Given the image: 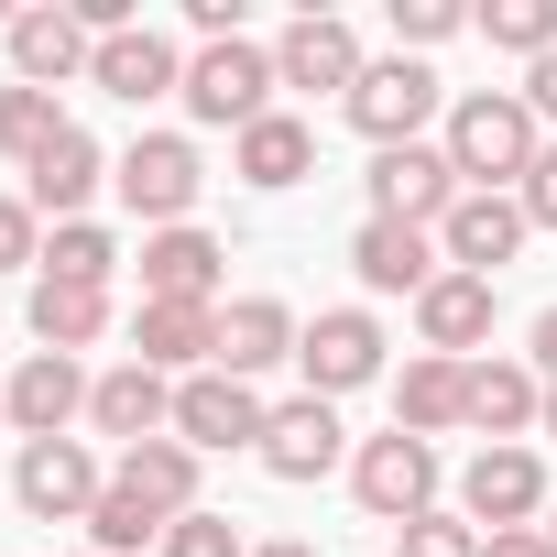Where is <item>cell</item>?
Masks as SVG:
<instances>
[{
	"instance_id": "44dd1931",
	"label": "cell",
	"mask_w": 557,
	"mask_h": 557,
	"mask_svg": "<svg viewBox=\"0 0 557 557\" xmlns=\"http://www.w3.org/2000/svg\"><path fill=\"white\" fill-rule=\"evenodd\" d=\"M88 426H99L110 448L175 437V383H164V372H143V361H121V372H99V383H88Z\"/></svg>"
},
{
	"instance_id": "83f0119b",
	"label": "cell",
	"mask_w": 557,
	"mask_h": 557,
	"mask_svg": "<svg viewBox=\"0 0 557 557\" xmlns=\"http://www.w3.org/2000/svg\"><path fill=\"white\" fill-rule=\"evenodd\" d=\"M34 339L45 350H99L110 339V285H45V273H34Z\"/></svg>"
},
{
	"instance_id": "30bf717a",
	"label": "cell",
	"mask_w": 557,
	"mask_h": 557,
	"mask_svg": "<svg viewBox=\"0 0 557 557\" xmlns=\"http://www.w3.org/2000/svg\"><path fill=\"white\" fill-rule=\"evenodd\" d=\"M557 492H546V459L535 448H481L470 470H459V513L481 524V535H513V524H535Z\"/></svg>"
},
{
	"instance_id": "f35d334b",
	"label": "cell",
	"mask_w": 557,
	"mask_h": 557,
	"mask_svg": "<svg viewBox=\"0 0 557 557\" xmlns=\"http://www.w3.org/2000/svg\"><path fill=\"white\" fill-rule=\"evenodd\" d=\"M524 110H535V121H557V55H535V66H524Z\"/></svg>"
},
{
	"instance_id": "5b68a950",
	"label": "cell",
	"mask_w": 557,
	"mask_h": 557,
	"mask_svg": "<svg viewBox=\"0 0 557 557\" xmlns=\"http://www.w3.org/2000/svg\"><path fill=\"white\" fill-rule=\"evenodd\" d=\"M110 186H121V208H132V219H153V230H186V219H197V186H208V164H197V143H186V132H143L132 153H110Z\"/></svg>"
},
{
	"instance_id": "74e56055",
	"label": "cell",
	"mask_w": 557,
	"mask_h": 557,
	"mask_svg": "<svg viewBox=\"0 0 557 557\" xmlns=\"http://www.w3.org/2000/svg\"><path fill=\"white\" fill-rule=\"evenodd\" d=\"M481 557H557L546 524H513V535H481Z\"/></svg>"
},
{
	"instance_id": "e575fe53",
	"label": "cell",
	"mask_w": 557,
	"mask_h": 557,
	"mask_svg": "<svg viewBox=\"0 0 557 557\" xmlns=\"http://www.w3.org/2000/svg\"><path fill=\"white\" fill-rule=\"evenodd\" d=\"M394 557H481V524L470 513H416V524H394Z\"/></svg>"
},
{
	"instance_id": "d6986e66",
	"label": "cell",
	"mask_w": 557,
	"mask_h": 557,
	"mask_svg": "<svg viewBox=\"0 0 557 557\" xmlns=\"http://www.w3.org/2000/svg\"><path fill=\"white\" fill-rule=\"evenodd\" d=\"M88 383H99V372H77L66 350H34L12 383H0V394H12V437H23V448H34V437H66V426L88 416Z\"/></svg>"
},
{
	"instance_id": "9c48e42d",
	"label": "cell",
	"mask_w": 557,
	"mask_h": 557,
	"mask_svg": "<svg viewBox=\"0 0 557 557\" xmlns=\"http://www.w3.org/2000/svg\"><path fill=\"white\" fill-rule=\"evenodd\" d=\"M262 426H273V405H262L251 383H230V372H186V383H175V437H186L197 459L262 448Z\"/></svg>"
},
{
	"instance_id": "9a60e30c",
	"label": "cell",
	"mask_w": 557,
	"mask_h": 557,
	"mask_svg": "<svg viewBox=\"0 0 557 557\" xmlns=\"http://www.w3.org/2000/svg\"><path fill=\"white\" fill-rule=\"evenodd\" d=\"M350 273H361V285L372 296H426L437 285V273H448V251H437V230H405V219H361L350 230Z\"/></svg>"
},
{
	"instance_id": "3957f363",
	"label": "cell",
	"mask_w": 557,
	"mask_h": 557,
	"mask_svg": "<svg viewBox=\"0 0 557 557\" xmlns=\"http://www.w3.org/2000/svg\"><path fill=\"white\" fill-rule=\"evenodd\" d=\"M448 110V88H437V66H416V55H372L361 66V88L339 99V121L372 143V153H394V143H426V121Z\"/></svg>"
},
{
	"instance_id": "7a4b0ae2",
	"label": "cell",
	"mask_w": 557,
	"mask_h": 557,
	"mask_svg": "<svg viewBox=\"0 0 557 557\" xmlns=\"http://www.w3.org/2000/svg\"><path fill=\"white\" fill-rule=\"evenodd\" d=\"M273 45H251V34H230V45H197L186 55V121H208V132H251V121H273Z\"/></svg>"
},
{
	"instance_id": "ee69618b",
	"label": "cell",
	"mask_w": 557,
	"mask_h": 557,
	"mask_svg": "<svg viewBox=\"0 0 557 557\" xmlns=\"http://www.w3.org/2000/svg\"><path fill=\"white\" fill-rule=\"evenodd\" d=\"M0 426H12V394H0Z\"/></svg>"
},
{
	"instance_id": "f546056e",
	"label": "cell",
	"mask_w": 557,
	"mask_h": 557,
	"mask_svg": "<svg viewBox=\"0 0 557 557\" xmlns=\"http://www.w3.org/2000/svg\"><path fill=\"white\" fill-rule=\"evenodd\" d=\"M470 34L492 45V55H557V0H492V12H470Z\"/></svg>"
},
{
	"instance_id": "6da1fadb",
	"label": "cell",
	"mask_w": 557,
	"mask_h": 557,
	"mask_svg": "<svg viewBox=\"0 0 557 557\" xmlns=\"http://www.w3.org/2000/svg\"><path fill=\"white\" fill-rule=\"evenodd\" d=\"M437 153L459 164V186H492V197H513V186L535 175V153H546V121L524 110V88H470V99H448V132H437Z\"/></svg>"
},
{
	"instance_id": "7bdbcfd3",
	"label": "cell",
	"mask_w": 557,
	"mask_h": 557,
	"mask_svg": "<svg viewBox=\"0 0 557 557\" xmlns=\"http://www.w3.org/2000/svg\"><path fill=\"white\" fill-rule=\"evenodd\" d=\"M546 546H557V503H546Z\"/></svg>"
},
{
	"instance_id": "7c38bea8",
	"label": "cell",
	"mask_w": 557,
	"mask_h": 557,
	"mask_svg": "<svg viewBox=\"0 0 557 557\" xmlns=\"http://www.w3.org/2000/svg\"><path fill=\"white\" fill-rule=\"evenodd\" d=\"M492 318H503V285L492 273H437V285L416 296V339L437 361H481L492 350Z\"/></svg>"
},
{
	"instance_id": "f6af8a7d",
	"label": "cell",
	"mask_w": 557,
	"mask_h": 557,
	"mask_svg": "<svg viewBox=\"0 0 557 557\" xmlns=\"http://www.w3.org/2000/svg\"><path fill=\"white\" fill-rule=\"evenodd\" d=\"M77 557H99V546H77Z\"/></svg>"
},
{
	"instance_id": "7402d4cb",
	"label": "cell",
	"mask_w": 557,
	"mask_h": 557,
	"mask_svg": "<svg viewBox=\"0 0 557 557\" xmlns=\"http://www.w3.org/2000/svg\"><path fill=\"white\" fill-rule=\"evenodd\" d=\"M470 426L492 437V448H524L535 426H546V372L535 361H470Z\"/></svg>"
},
{
	"instance_id": "d6a6232c",
	"label": "cell",
	"mask_w": 557,
	"mask_h": 557,
	"mask_svg": "<svg viewBox=\"0 0 557 557\" xmlns=\"http://www.w3.org/2000/svg\"><path fill=\"white\" fill-rule=\"evenodd\" d=\"M448 34H470V12H459V0H394V55H437Z\"/></svg>"
},
{
	"instance_id": "b9f144b4",
	"label": "cell",
	"mask_w": 557,
	"mask_h": 557,
	"mask_svg": "<svg viewBox=\"0 0 557 557\" xmlns=\"http://www.w3.org/2000/svg\"><path fill=\"white\" fill-rule=\"evenodd\" d=\"M546 437H557V383H546Z\"/></svg>"
},
{
	"instance_id": "4fadbf2b",
	"label": "cell",
	"mask_w": 557,
	"mask_h": 557,
	"mask_svg": "<svg viewBox=\"0 0 557 557\" xmlns=\"http://www.w3.org/2000/svg\"><path fill=\"white\" fill-rule=\"evenodd\" d=\"M361 34L339 23V12H296L285 34H273V77H285V88H329V99H350L361 88Z\"/></svg>"
},
{
	"instance_id": "60d3db41",
	"label": "cell",
	"mask_w": 557,
	"mask_h": 557,
	"mask_svg": "<svg viewBox=\"0 0 557 557\" xmlns=\"http://www.w3.org/2000/svg\"><path fill=\"white\" fill-rule=\"evenodd\" d=\"M251 557H318V546H307V535H262Z\"/></svg>"
},
{
	"instance_id": "e0dca14e",
	"label": "cell",
	"mask_w": 557,
	"mask_h": 557,
	"mask_svg": "<svg viewBox=\"0 0 557 557\" xmlns=\"http://www.w3.org/2000/svg\"><path fill=\"white\" fill-rule=\"evenodd\" d=\"M88 88H99V99H132V110H153V99H186V55H175V34L132 23V34H110V45H99Z\"/></svg>"
},
{
	"instance_id": "ba28073f",
	"label": "cell",
	"mask_w": 557,
	"mask_h": 557,
	"mask_svg": "<svg viewBox=\"0 0 557 557\" xmlns=\"http://www.w3.org/2000/svg\"><path fill=\"white\" fill-rule=\"evenodd\" d=\"M361 197H372V219H405V230H437L470 186H459V164L437 153V143H394V153H372V175H361Z\"/></svg>"
},
{
	"instance_id": "8fae6325",
	"label": "cell",
	"mask_w": 557,
	"mask_h": 557,
	"mask_svg": "<svg viewBox=\"0 0 557 557\" xmlns=\"http://www.w3.org/2000/svg\"><path fill=\"white\" fill-rule=\"evenodd\" d=\"M251 459H262L273 481H329V470H350V426H339V405L296 394V405H273V426H262Z\"/></svg>"
},
{
	"instance_id": "d590c367",
	"label": "cell",
	"mask_w": 557,
	"mask_h": 557,
	"mask_svg": "<svg viewBox=\"0 0 557 557\" xmlns=\"http://www.w3.org/2000/svg\"><path fill=\"white\" fill-rule=\"evenodd\" d=\"M0 273H45V219H34V197H0Z\"/></svg>"
},
{
	"instance_id": "603a6c76",
	"label": "cell",
	"mask_w": 557,
	"mask_h": 557,
	"mask_svg": "<svg viewBox=\"0 0 557 557\" xmlns=\"http://www.w3.org/2000/svg\"><path fill=\"white\" fill-rule=\"evenodd\" d=\"M219 240L186 219V230H153L143 240V307H219Z\"/></svg>"
},
{
	"instance_id": "ffe728a7",
	"label": "cell",
	"mask_w": 557,
	"mask_h": 557,
	"mask_svg": "<svg viewBox=\"0 0 557 557\" xmlns=\"http://www.w3.org/2000/svg\"><path fill=\"white\" fill-rule=\"evenodd\" d=\"M110 186V153H99V132H55L34 164H23V197H34V219H88V197Z\"/></svg>"
},
{
	"instance_id": "4dcf8cb0",
	"label": "cell",
	"mask_w": 557,
	"mask_h": 557,
	"mask_svg": "<svg viewBox=\"0 0 557 557\" xmlns=\"http://www.w3.org/2000/svg\"><path fill=\"white\" fill-rule=\"evenodd\" d=\"M164 524H175V513H153L143 492H121V481H110V492H99V513H88V546H99V557H143V546H164Z\"/></svg>"
},
{
	"instance_id": "ab89813d",
	"label": "cell",
	"mask_w": 557,
	"mask_h": 557,
	"mask_svg": "<svg viewBox=\"0 0 557 557\" xmlns=\"http://www.w3.org/2000/svg\"><path fill=\"white\" fill-rule=\"evenodd\" d=\"M524 361H535V372H546V383H557V307H546V318H535V350H524Z\"/></svg>"
},
{
	"instance_id": "277c9868",
	"label": "cell",
	"mask_w": 557,
	"mask_h": 557,
	"mask_svg": "<svg viewBox=\"0 0 557 557\" xmlns=\"http://www.w3.org/2000/svg\"><path fill=\"white\" fill-rule=\"evenodd\" d=\"M350 503H361L372 524H416V513H437V437H405V426L361 437V448H350Z\"/></svg>"
},
{
	"instance_id": "cb8c5ba5",
	"label": "cell",
	"mask_w": 557,
	"mask_h": 557,
	"mask_svg": "<svg viewBox=\"0 0 557 557\" xmlns=\"http://www.w3.org/2000/svg\"><path fill=\"white\" fill-rule=\"evenodd\" d=\"M132 361L164 372V383L208 372L219 361V307H132Z\"/></svg>"
},
{
	"instance_id": "836d02e7",
	"label": "cell",
	"mask_w": 557,
	"mask_h": 557,
	"mask_svg": "<svg viewBox=\"0 0 557 557\" xmlns=\"http://www.w3.org/2000/svg\"><path fill=\"white\" fill-rule=\"evenodd\" d=\"M164 557H251V535H240L219 503H197V513H175V524H164Z\"/></svg>"
},
{
	"instance_id": "8992f818",
	"label": "cell",
	"mask_w": 557,
	"mask_h": 557,
	"mask_svg": "<svg viewBox=\"0 0 557 557\" xmlns=\"http://www.w3.org/2000/svg\"><path fill=\"white\" fill-rule=\"evenodd\" d=\"M383 318L372 307H318L307 318V339H296V372H307V394L318 405H339V394H361V383H383Z\"/></svg>"
},
{
	"instance_id": "d4e9b609",
	"label": "cell",
	"mask_w": 557,
	"mask_h": 557,
	"mask_svg": "<svg viewBox=\"0 0 557 557\" xmlns=\"http://www.w3.org/2000/svg\"><path fill=\"white\" fill-rule=\"evenodd\" d=\"M230 175H240L251 197H285V186L318 175V132H307L296 110H273V121H251V132L230 143Z\"/></svg>"
},
{
	"instance_id": "1f68e13d",
	"label": "cell",
	"mask_w": 557,
	"mask_h": 557,
	"mask_svg": "<svg viewBox=\"0 0 557 557\" xmlns=\"http://www.w3.org/2000/svg\"><path fill=\"white\" fill-rule=\"evenodd\" d=\"M55 132H66V110H55V88H23V77L0 88V153H12V164H34V153L55 143Z\"/></svg>"
},
{
	"instance_id": "4316f807",
	"label": "cell",
	"mask_w": 557,
	"mask_h": 557,
	"mask_svg": "<svg viewBox=\"0 0 557 557\" xmlns=\"http://www.w3.org/2000/svg\"><path fill=\"white\" fill-rule=\"evenodd\" d=\"M110 481L143 492L153 513H197V448H186V437H143V448H121Z\"/></svg>"
},
{
	"instance_id": "8d00e7d4",
	"label": "cell",
	"mask_w": 557,
	"mask_h": 557,
	"mask_svg": "<svg viewBox=\"0 0 557 557\" xmlns=\"http://www.w3.org/2000/svg\"><path fill=\"white\" fill-rule=\"evenodd\" d=\"M513 197H524V219H535V230H557V143L535 153V175H524Z\"/></svg>"
},
{
	"instance_id": "ac0fdd59",
	"label": "cell",
	"mask_w": 557,
	"mask_h": 557,
	"mask_svg": "<svg viewBox=\"0 0 557 557\" xmlns=\"http://www.w3.org/2000/svg\"><path fill=\"white\" fill-rule=\"evenodd\" d=\"M0 45H12V77H23V88H66V77L99 66V45H88V23L66 12V0H55V12H12Z\"/></svg>"
},
{
	"instance_id": "2e32d148",
	"label": "cell",
	"mask_w": 557,
	"mask_h": 557,
	"mask_svg": "<svg viewBox=\"0 0 557 557\" xmlns=\"http://www.w3.org/2000/svg\"><path fill=\"white\" fill-rule=\"evenodd\" d=\"M296 339H307V318H296L285 296H230V307H219V361H208V372L262 383L273 361H296Z\"/></svg>"
},
{
	"instance_id": "52a82bcc",
	"label": "cell",
	"mask_w": 557,
	"mask_h": 557,
	"mask_svg": "<svg viewBox=\"0 0 557 557\" xmlns=\"http://www.w3.org/2000/svg\"><path fill=\"white\" fill-rule=\"evenodd\" d=\"M99 492H110V470L88 459V437H34V448L12 459V503H23L34 524H88Z\"/></svg>"
},
{
	"instance_id": "484cf974",
	"label": "cell",
	"mask_w": 557,
	"mask_h": 557,
	"mask_svg": "<svg viewBox=\"0 0 557 557\" xmlns=\"http://www.w3.org/2000/svg\"><path fill=\"white\" fill-rule=\"evenodd\" d=\"M394 426H405V437H448V426H470V361L416 350V361L394 372Z\"/></svg>"
},
{
	"instance_id": "5bb4252c",
	"label": "cell",
	"mask_w": 557,
	"mask_h": 557,
	"mask_svg": "<svg viewBox=\"0 0 557 557\" xmlns=\"http://www.w3.org/2000/svg\"><path fill=\"white\" fill-rule=\"evenodd\" d=\"M524 197H492V186H470L448 219H437V251H448V273H492V285H503V262L524 251Z\"/></svg>"
},
{
	"instance_id": "f1b7e54d",
	"label": "cell",
	"mask_w": 557,
	"mask_h": 557,
	"mask_svg": "<svg viewBox=\"0 0 557 557\" xmlns=\"http://www.w3.org/2000/svg\"><path fill=\"white\" fill-rule=\"evenodd\" d=\"M110 273H121V240L99 219H55L45 230V285H110Z\"/></svg>"
}]
</instances>
